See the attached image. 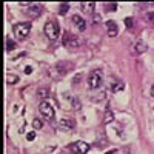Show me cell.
Listing matches in <instances>:
<instances>
[{
  "mask_svg": "<svg viewBox=\"0 0 154 154\" xmlns=\"http://www.w3.org/2000/svg\"><path fill=\"white\" fill-rule=\"evenodd\" d=\"M86 82H88L89 89H99L102 86V83H103V72H102L100 69H93L88 74Z\"/></svg>",
  "mask_w": 154,
  "mask_h": 154,
  "instance_id": "obj_1",
  "label": "cell"
},
{
  "mask_svg": "<svg viewBox=\"0 0 154 154\" xmlns=\"http://www.w3.org/2000/svg\"><path fill=\"white\" fill-rule=\"evenodd\" d=\"M45 35L49 38V40H57L59 35H60V28H59V23L56 20H49L45 23Z\"/></svg>",
  "mask_w": 154,
  "mask_h": 154,
  "instance_id": "obj_2",
  "label": "cell"
},
{
  "mask_svg": "<svg viewBox=\"0 0 154 154\" xmlns=\"http://www.w3.org/2000/svg\"><path fill=\"white\" fill-rule=\"evenodd\" d=\"M12 29H14V35L17 40H25L31 32V25L29 23H16L12 26Z\"/></svg>",
  "mask_w": 154,
  "mask_h": 154,
  "instance_id": "obj_3",
  "label": "cell"
},
{
  "mask_svg": "<svg viewBox=\"0 0 154 154\" xmlns=\"http://www.w3.org/2000/svg\"><path fill=\"white\" fill-rule=\"evenodd\" d=\"M38 111H40V114L43 116V117H46V119H53L54 117V108L46 100H43L42 103L38 105Z\"/></svg>",
  "mask_w": 154,
  "mask_h": 154,
  "instance_id": "obj_4",
  "label": "cell"
},
{
  "mask_svg": "<svg viewBox=\"0 0 154 154\" xmlns=\"http://www.w3.org/2000/svg\"><path fill=\"white\" fill-rule=\"evenodd\" d=\"M63 45L65 46H68V48H79L80 46V40L77 38L75 35H72V34H69V32H65V35H63Z\"/></svg>",
  "mask_w": 154,
  "mask_h": 154,
  "instance_id": "obj_5",
  "label": "cell"
},
{
  "mask_svg": "<svg viewBox=\"0 0 154 154\" xmlns=\"http://www.w3.org/2000/svg\"><path fill=\"white\" fill-rule=\"evenodd\" d=\"M146 49H148V46H146V43L143 40H136L133 43V46H131V53L136 54V56H139V54H143Z\"/></svg>",
  "mask_w": 154,
  "mask_h": 154,
  "instance_id": "obj_6",
  "label": "cell"
},
{
  "mask_svg": "<svg viewBox=\"0 0 154 154\" xmlns=\"http://www.w3.org/2000/svg\"><path fill=\"white\" fill-rule=\"evenodd\" d=\"M72 151L75 154H86L89 151V143L83 142V140H79V142L72 143Z\"/></svg>",
  "mask_w": 154,
  "mask_h": 154,
  "instance_id": "obj_7",
  "label": "cell"
},
{
  "mask_svg": "<svg viewBox=\"0 0 154 154\" xmlns=\"http://www.w3.org/2000/svg\"><path fill=\"white\" fill-rule=\"evenodd\" d=\"M105 25H106V29H108V35H109V37H116V35L119 34L117 23H116L114 20H108Z\"/></svg>",
  "mask_w": 154,
  "mask_h": 154,
  "instance_id": "obj_8",
  "label": "cell"
},
{
  "mask_svg": "<svg viewBox=\"0 0 154 154\" xmlns=\"http://www.w3.org/2000/svg\"><path fill=\"white\" fill-rule=\"evenodd\" d=\"M40 12H42V6L40 5H29V8L26 9V14L31 17V19H35L40 16Z\"/></svg>",
  "mask_w": 154,
  "mask_h": 154,
  "instance_id": "obj_9",
  "label": "cell"
},
{
  "mask_svg": "<svg viewBox=\"0 0 154 154\" xmlns=\"http://www.w3.org/2000/svg\"><path fill=\"white\" fill-rule=\"evenodd\" d=\"M59 126L62 128L63 131H71V130H74V128H75V122L71 120V119H62L60 123H59Z\"/></svg>",
  "mask_w": 154,
  "mask_h": 154,
  "instance_id": "obj_10",
  "label": "cell"
},
{
  "mask_svg": "<svg viewBox=\"0 0 154 154\" xmlns=\"http://www.w3.org/2000/svg\"><path fill=\"white\" fill-rule=\"evenodd\" d=\"M71 66H72V65H71L69 62H59L57 65H56V69L59 71V74L63 75V74H66V72L71 69Z\"/></svg>",
  "mask_w": 154,
  "mask_h": 154,
  "instance_id": "obj_11",
  "label": "cell"
},
{
  "mask_svg": "<svg viewBox=\"0 0 154 154\" xmlns=\"http://www.w3.org/2000/svg\"><path fill=\"white\" fill-rule=\"evenodd\" d=\"M72 22H74L75 26L79 28V31H82V32H83V31L86 29V23H85V20H83L80 16H77V14H75V16H72Z\"/></svg>",
  "mask_w": 154,
  "mask_h": 154,
  "instance_id": "obj_12",
  "label": "cell"
},
{
  "mask_svg": "<svg viewBox=\"0 0 154 154\" xmlns=\"http://www.w3.org/2000/svg\"><path fill=\"white\" fill-rule=\"evenodd\" d=\"M94 2H82L80 3V8H82V11L83 12H93L94 11Z\"/></svg>",
  "mask_w": 154,
  "mask_h": 154,
  "instance_id": "obj_13",
  "label": "cell"
},
{
  "mask_svg": "<svg viewBox=\"0 0 154 154\" xmlns=\"http://www.w3.org/2000/svg\"><path fill=\"white\" fill-rule=\"evenodd\" d=\"M112 120H114V114H112V111L109 108H106L105 116H103V123H111Z\"/></svg>",
  "mask_w": 154,
  "mask_h": 154,
  "instance_id": "obj_14",
  "label": "cell"
},
{
  "mask_svg": "<svg viewBox=\"0 0 154 154\" xmlns=\"http://www.w3.org/2000/svg\"><path fill=\"white\" fill-rule=\"evenodd\" d=\"M17 82H19V75H16V74H6V83L16 85Z\"/></svg>",
  "mask_w": 154,
  "mask_h": 154,
  "instance_id": "obj_15",
  "label": "cell"
},
{
  "mask_svg": "<svg viewBox=\"0 0 154 154\" xmlns=\"http://www.w3.org/2000/svg\"><path fill=\"white\" fill-rule=\"evenodd\" d=\"M37 96L40 97V99H46L49 96V89L48 88H38L37 89Z\"/></svg>",
  "mask_w": 154,
  "mask_h": 154,
  "instance_id": "obj_16",
  "label": "cell"
},
{
  "mask_svg": "<svg viewBox=\"0 0 154 154\" xmlns=\"http://www.w3.org/2000/svg\"><path fill=\"white\" fill-rule=\"evenodd\" d=\"M68 9H69V5L68 3H60V9H59V12L62 16H65L66 12H68Z\"/></svg>",
  "mask_w": 154,
  "mask_h": 154,
  "instance_id": "obj_17",
  "label": "cell"
},
{
  "mask_svg": "<svg viewBox=\"0 0 154 154\" xmlns=\"http://www.w3.org/2000/svg\"><path fill=\"white\" fill-rule=\"evenodd\" d=\"M122 89H125V83L119 82V83H116L112 86V93H117V91H122Z\"/></svg>",
  "mask_w": 154,
  "mask_h": 154,
  "instance_id": "obj_18",
  "label": "cell"
},
{
  "mask_svg": "<svg viewBox=\"0 0 154 154\" xmlns=\"http://www.w3.org/2000/svg\"><path fill=\"white\" fill-rule=\"evenodd\" d=\"M14 48H16V43L12 42L11 38H6V51H8V53H9L11 49H14Z\"/></svg>",
  "mask_w": 154,
  "mask_h": 154,
  "instance_id": "obj_19",
  "label": "cell"
},
{
  "mask_svg": "<svg viewBox=\"0 0 154 154\" xmlns=\"http://www.w3.org/2000/svg\"><path fill=\"white\" fill-rule=\"evenodd\" d=\"M32 126H34V130H40V128L43 126V123H42V120H40V119H34Z\"/></svg>",
  "mask_w": 154,
  "mask_h": 154,
  "instance_id": "obj_20",
  "label": "cell"
},
{
  "mask_svg": "<svg viewBox=\"0 0 154 154\" xmlns=\"http://www.w3.org/2000/svg\"><path fill=\"white\" fill-rule=\"evenodd\" d=\"M106 8L109 11H116V9H117V3H106Z\"/></svg>",
  "mask_w": 154,
  "mask_h": 154,
  "instance_id": "obj_21",
  "label": "cell"
},
{
  "mask_svg": "<svg viewBox=\"0 0 154 154\" xmlns=\"http://www.w3.org/2000/svg\"><path fill=\"white\" fill-rule=\"evenodd\" d=\"M125 25H126L128 28H131V26H133V19H131V17H126V19H125Z\"/></svg>",
  "mask_w": 154,
  "mask_h": 154,
  "instance_id": "obj_22",
  "label": "cell"
},
{
  "mask_svg": "<svg viewBox=\"0 0 154 154\" xmlns=\"http://www.w3.org/2000/svg\"><path fill=\"white\" fill-rule=\"evenodd\" d=\"M71 102H72V106H75V109H80V102H79V100H77V99H72Z\"/></svg>",
  "mask_w": 154,
  "mask_h": 154,
  "instance_id": "obj_23",
  "label": "cell"
},
{
  "mask_svg": "<svg viewBox=\"0 0 154 154\" xmlns=\"http://www.w3.org/2000/svg\"><path fill=\"white\" fill-rule=\"evenodd\" d=\"M146 19H148V20H149V22L154 25V12H148V14H146Z\"/></svg>",
  "mask_w": 154,
  "mask_h": 154,
  "instance_id": "obj_24",
  "label": "cell"
},
{
  "mask_svg": "<svg viewBox=\"0 0 154 154\" xmlns=\"http://www.w3.org/2000/svg\"><path fill=\"white\" fill-rule=\"evenodd\" d=\"M80 79H82V74H77L74 79H72V83H79L80 82Z\"/></svg>",
  "mask_w": 154,
  "mask_h": 154,
  "instance_id": "obj_25",
  "label": "cell"
},
{
  "mask_svg": "<svg viewBox=\"0 0 154 154\" xmlns=\"http://www.w3.org/2000/svg\"><path fill=\"white\" fill-rule=\"evenodd\" d=\"M93 19H94V23H99V22L102 20V17H100V14H94V16H93Z\"/></svg>",
  "mask_w": 154,
  "mask_h": 154,
  "instance_id": "obj_26",
  "label": "cell"
},
{
  "mask_svg": "<svg viewBox=\"0 0 154 154\" xmlns=\"http://www.w3.org/2000/svg\"><path fill=\"white\" fill-rule=\"evenodd\" d=\"M26 139H28V140H34V139H35V133H28Z\"/></svg>",
  "mask_w": 154,
  "mask_h": 154,
  "instance_id": "obj_27",
  "label": "cell"
},
{
  "mask_svg": "<svg viewBox=\"0 0 154 154\" xmlns=\"http://www.w3.org/2000/svg\"><path fill=\"white\" fill-rule=\"evenodd\" d=\"M25 72H26V74H31V72H32V68H31V66H26V68H25Z\"/></svg>",
  "mask_w": 154,
  "mask_h": 154,
  "instance_id": "obj_28",
  "label": "cell"
},
{
  "mask_svg": "<svg viewBox=\"0 0 154 154\" xmlns=\"http://www.w3.org/2000/svg\"><path fill=\"white\" fill-rule=\"evenodd\" d=\"M151 96H152V97H154V86H152V88H151Z\"/></svg>",
  "mask_w": 154,
  "mask_h": 154,
  "instance_id": "obj_29",
  "label": "cell"
}]
</instances>
